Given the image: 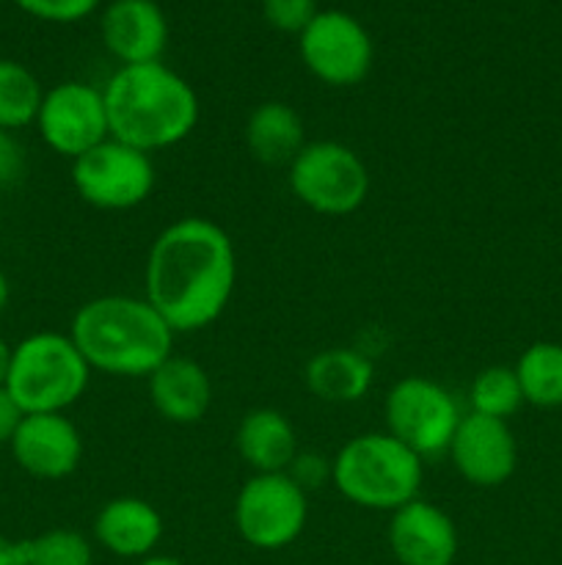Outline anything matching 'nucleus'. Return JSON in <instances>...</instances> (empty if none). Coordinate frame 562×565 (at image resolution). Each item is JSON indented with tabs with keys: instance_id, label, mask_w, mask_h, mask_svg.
Masks as SVG:
<instances>
[{
	"instance_id": "obj_1",
	"label": "nucleus",
	"mask_w": 562,
	"mask_h": 565,
	"mask_svg": "<svg viewBox=\"0 0 562 565\" xmlns=\"http://www.w3.org/2000/svg\"><path fill=\"white\" fill-rule=\"evenodd\" d=\"M143 285V298L163 315L174 334L207 329L235 296V243L215 221L185 215L154 237Z\"/></svg>"
},
{
	"instance_id": "obj_2",
	"label": "nucleus",
	"mask_w": 562,
	"mask_h": 565,
	"mask_svg": "<svg viewBox=\"0 0 562 565\" xmlns=\"http://www.w3.org/2000/svg\"><path fill=\"white\" fill-rule=\"evenodd\" d=\"M69 340L91 373L149 379L174 351V331L163 315L136 296H99L77 307Z\"/></svg>"
},
{
	"instance_id": "obj_3",
	"label": "nucleus",
	"mask_w": 562,
	"mask_h": 565,
	"mask_svg": "<svg viewBox=\"0 0 562 565\" xmlns=\"http://www.w3.org/2000/svg\"><path fill=\"white\" fill-rule=\"evenodd\" d=\"M102 94L110 136L147 154L176 147L198 125L196 92L163 61L119 66Z\"/></svg>"
},
{
	"instance_id": "obj_4",
	"label": "nucleus",
	"mask_w": 562,
	"mask_h": 565,
	"mask_svg": "<svg viewBox=\"0 0 562 565\" xmlns=\"http://www.w3.org/2000/svg\"><path fill=\"white\" fill-rule=\"evenodd\" d=\"M424 461L389 430L347 439L331 458V483L347 502L367 511L395 513L417 500Z\"/></svg>"
},
{
	"instance_id": "obj_5",
	"label": "nucleus",
	"mask_w": 562,
	"mask_h": 565,
	"mask_svg": "<svg viewBox=\"0 0 562 565\" xmlns=\"http://www.w3.org/2000/svg\"><path fill=\"white\" fill-rule=\"evenodd\" d=\"M91 367L69 334L36 331L11 345L6 390L25 414H64L88 390Z\"/></svg>"
},
{
	"instance_id": "obj_6",
	"label": "nucleus",
	"mask_w": 562,
	"mask_h": 565,
	"mask_svg": "<svg viewBox=\"0 0 562 565\" xmlns=\"http://www.w3.org/2000/svg\"><path fill=\"white\" fill-rule=\"evenodd\" d=\"M287 180L292 196L325 218H342L361 210L372 188L361 154L342 141H306L290 163Z\"/></svg>"
},
{
	"instance_id": "obj_7",
	"label": "nucleus",
	"mask_w": 562,
	"mask_h": 565,
	"mask_svg": "<svg viewBox=\"0 0 562 565\" xmlns=\"http://www.w3.org/2000/svg\"><path fill=\"white\" fill-rule=\"evenodd\" d=\"M386 430L419 458L446 456L463 414L444 384L424 375L400 379L383 401Z\"/></svg>"
},
{
	"instance_id": "obj_8",
	"label": "nucleus",
	"mask_w": 562,
	"mask_h": 565,
	"mask_svg": "<svg viewBox=\"0 0 562 565\" xmlns=\"http://www.w3.org/2000/svg\"><path fill=\"white\" fill-rule=\"evenodd\" d=\"M309 494L287 472L251 475L235 497V527L248 546L284 550L301 539Z\"/></svg>"
},
{
	"instance_id": "obj_9",
	"label": "nucleus",
	"mask_w": 562,
	"mask_h": 565,
	"mask_svg": "<svg viewBox=\"0 0 562 565\" xmlns=\"http://www.w3.org/2000/svg\"><path fill=\"white\" fill-rule=\"evenodd\" d=\"M72 188L86 204L97 210H132L147 202L154 191L152 154L105 138L86 154L72 160Z\"/></svg>"
},
{
	"instance_id": "obj_10",
	"label": "nucleus",
	"mask_w": 562,
	"mask_h": 565,
	"mask_svg": "<svg viewBox=\"0 0 562 565\" xmlns=\"http://www.w3.org/2000/svg\"><path fill=\"white\" fill-rule=\"evenodd\" d=\"M301 61L320 83L347 88L369 75L375 61L372 36L353 14L325 9L298 36Z\"/></svg>"
},
{
	"instance_id": "obj_11",
	"label": "nucleus",
	"mask_w": 562,
	"mask_h": 565,
	"mask_svg": "<svg viewBox=\"0 0 562 565\" xmlns=\"http://www.w3.org/2000/svg\"><path fill=\"white\" fill-rule=\"evenodd\" d=\"M42 141L61 158H80L110 138L102 88L83 81H64L47 88L36 114Z\"/></svg>"
},
{
	"instance_id": "obj_12",
	"label": "nucleus",
	"mask_w": 562,
	"mask_h": 565,
	"mask_svg": "<svg viewBox=\"0 0 562 565\" xmlns=\"http://www.w3.org/2000/svg\"><path fill=\"white\" fill-rule=\"evenodd\" d=\"M446 456L466 483L477 489H499L516 475L518 441L505 419L463 414Z\"/></svg>"
},
{
	"instance_id": "obj_13",
	"label": "nucleus",
	"mask_w": 562,
	"mask_h": 565,
	"mask_svg": "<svg viewBox=\"0 0 562 565\" xmlns=\"http://www.w3.org/2000/svg\"><path fill=\"white\" fill-rule=\"evenodd\" d=\"M9 450L31 478L64 480L80 469L83 436L66 414H25Z\"/></svg>"
},
{
	"instance_id": "obj_14",
	"label": "nucleus",
	"mask_w": 562,
	"mask_h": 565,
	"mask_svg": "<svg viewBox=\"0 0 562 565\" xmlns=\"http://www.w3.org/2000/svg\"><path fill=\"white\" fill-rule=\"evenodd\" d=\"M389 550L400 565H452L461 539L450 513L417 497L391 513Z\"/></svg>"
},
{
	"instance_id": "obj_15",
	"label": "nucleus",
	"mask_w": 562,
	"mask_h": 565,
	"mask_svg": "<svg viewBox=\"0 0 562 565\" xmlns=\"http://www.w3.org/2000/svg\"><path fill=\"white\" fill-rule=\"evenodd\" d=\"M105 50L121 66L163 61L169 20L154 0H110L99 17Z\"/></svg>"
},
{
	"instance_id": "obj_16",
	"label": "nucleus",
	"mask_w": 562,
	"mask_h": 565,
	"mask_svg": "<svg viewBox=\"0 0 562 565\" xmlns=\"http://www.w3.org/2000/svg\"><path fill=\"white\" fill-rule=\"evenodd\" d=\"M147 381L152 408L171 425L202 423L215 401L209 373L187 356L171 353Z\"/></svg>"
},
{
	"instance_id": "obj_17",
	"label": "nucleus",
	"mask_w": 562,
	"mask_h": 565,
	"mask_svg": "<svg viewBox=\"0 0 562 565\" xmlns=\"http://www.w3.org/2000/svg\"><path fill=\"white\" fill-rule=\"evenodd\" d=\"M94 539L125 561H143L163 539V516L141 497H114L94 516Z\"/></svg>"
},
{
	"instance_id": "obj_18",
	"label": "nucleus",
	"mask_w": 562,
	"mask_h": 565,
	"mask_svg": "<svg viewBox=\"0 0 562 565\" xmlns=\"http://www.w3.org/2000/svg\"><path fill=\"white\" fill-rule=\"evenodd\" d=\"M235 447L253 475L287 472L292 458L301 452L298 434L279 408H251L242 414L235 430Z\"/></svg>"
},
{
	"instance_id": "obj_19",
	"label": "nucleus",
	"mask_w": 562,
	"mask_h": 565,
	"mask_svg": "<svg viewBox=\"0 0 562 565\" xmlns=\"http://www.w3.org/2000/svg\"><path fill=\"white\" fill-rule=\"evenodd\" d=\"M375 367L356 348H328L314 353L303 367L306 390L325 403H358L369 392Z\"/></svg>"
},
{
	"instance_id": "obj_20",
	"label": "nucleus",
	"mask_w": 562,
	"mask_h": 565,
	"mask_svg": "<svg viewBox=\"0 0 562 565\" xmlns=\"http://www.w3.org/2000/svg\"><path fill=\"white\" fill-rule=\"evenodd\" d=\"M246 147L259 163L290 166L306 147V127L292 105L270 99L248 114Z\"/></svg>"
},
{
	"instance_id": "obj_21",
	"label": "nucleus",
	"mask_w": 562,
	"mask_h": 565,
	"mask_svg": "<svg viewBox=\"0 0 562 565\" xmlns=\"http://www.w3.org/2000/svg\"><path fill=\"white\" fill-rule=\"evenodd\" d=\"M523 403L534 408L562 406V345L560 342H534L516 362Z\"/></svg>"
},
{
	"instance_id": "obj_22",
	"label": "nucleus",
	"mask_w": 562,
	"mask_h": 565,
	"mask_svg": "<svg viewBox=\"0 0 562 565\" xmlns=\"http://www.w3.org/2000/svg\"><path fill=\"white\" fill-rule=\"evenodd\" d=\"M42 97V83L25 64L0 58V127L3 130L17 132L33 125Z\"/></svg>"
},
{
	"instance_id": "obj_23",
	"label": "nucleus",
	"mask_w": 562,
	"mask_h": 565,
	"mask_svg": "<svg viewBox=\"0 0 562 565\" xmlns=\"http://www.w3.org/2000/svg\"><path fill=\"white\" fill-rule=\"evenodd\" d=\"M468 406L474 414L494 419H510L523 406V392L518 375L505 364H490L474 375L468 386Z\"/></svg>"
},
{
	"instance_id": "obj_24",
	"label": "nucleus",
	"mask_w": 562,
	"mask_h": 565,
	"mask_svg": "<svg viewBox=\"0 0 562 565\" xmlns=\"http://www.w3.org/2000/svg\"><path fill=\"white\" fill-rule=\"evenodd\" d=\"M25 565H94V550L77 530L55 527L20 541Z\"/></svg>"
},
{
	"instance_id": "obj_25",
	"label": "nucleus",
	"mask_w": 562,
	"mask_h": 565,
	"mask_svg": "<svg viewBox=\"0 0 562 565\" xmlns=\"http://www.w3.org/2000/svg\"><path fill=\"white\" fill-rule=\"evenodd\" d=\"M320 14L317 0H262V17L273 31L301 36Z\"/></svg>"
},
{
	"instance_id": "obj_26",
	"label": "nucleus",
	"mask_w": 562,
	"mask_h": 565,
	"mask_svg": "<svg viewBox=\"0 0 562 565\" xmlns=\"http://www.w3.org/2000/svg\"><path fill=\"white\" fill-rule=\"evenodd\" d=\"M99 3L102 0H14L17 9H22L25 14L44 22H58V25L86 20L99 9Z\"/></svg>"
},
{
	"instance_id": "obj_27",
	"label": "nucleus",
	"mask_w": 562,
	"mask_h": 565,
	"mask_svg": "<svg viewBox=\"0 0 562 565\" xmlns=\"http://www.w3.org/2000/svg\"><path fill=\"white\" fill-rule=\"evenodd\" d=\"M287 475H290V478L309 494L312 489L323 486L325 480H331V461H325L323 456H317V452L312 450H301L292 458Z\"/></svg>"
},
{
	"instance_id": "obj_28",
	"label": "nucleus",
	"mask_w": 562,
	"mask_h": 565,
	"mask_svg": "<svg viewBox=\"0 0 562 565\" xmlns=\"http://www.w3.org/2000/svg\"><path fill=\"white\" fill-rule=\"evenodd\" d=\"M25 174V149L11 130L0 127V188H9Z\"/></svg>"
},
{
	"instance_id": "obj_29",
	"label": "nucleus",
	"mask_w": 562,
	"mask_h": 565,
	"mask_svg": "<svg viewBox=\"0 0 562 565\" xmlns=\"http://www.w3.org/2000/svg\"><path fill=\"white\" fill-rule=\"evenodd\" d=\"M25 412L20 408V403L9 395L6 386H0V447H9L11 439H14L17 428H20Z\"/></svg>"
},
{
	"instance_id": "obj_30",
	"label": "nucleus",
	"mask_w": 562,
	"mask_h": 565,
	"mask_svg": "<svg viewBox=\"0 0 562 565\" xmlns=\"http://www.w3.org/2000/svg\"><path fill=\"white\" fill-rule=\"evenodd\" d=\"M0 565H25L20 541H11L6 535H0Z\"/></svg>"
},
{
	"instance_id": "obj_31",
	"label": "nucleus",
	"mask_w": 562,
	"mask_h": 565,
	"mask_svg": "<svg viewBox=\"0 0 562 565\" xmlns=\"http://www.w3.org/2000/svg\"><path fill=\"white\" fill-rule=\"evenodd\" d=\"M9 359H11V345L0 337V386L6 384V373H9Z\"/></svg>"
},
{
	"instance_id": "obj_32",
	"label": "nucleus",
	"mask_w": 562,
	"mask_h": 565,
	"mask_svg": "<svg viewBox=\"0 0 562 565\" xmlns=\"http://www.w3.org/2000/svg\"><path fill=\"white\" fill-rule=\"evenodd\" d=\"M9 298H11V285H9V276L0 270V312L9 307Z\"/></svg>"
},
{
	"instance_id": "obj_33",
	"label": "nucleus",
	"mask_w": 562,
	"mask_h": 565,
	"mask_svg": "<svg viewBox=\"0 0 562 565\" xmlns=\"http://www.w3.org/2000/svg\"><path fill=\"white\" fill-rule=\"evenodd\" d=\"M138 565H185V563H180L176 561V557H165V555H149V557H143L141 563Z\"/></svg>"
}]
</instances>
